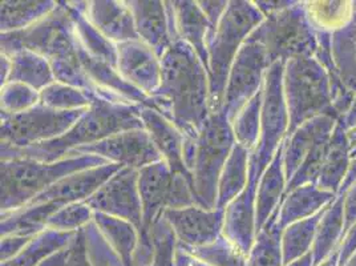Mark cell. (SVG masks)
<instances>
[{
    "instance_id": "47",
    "label": "cell",
    "mask_w": 356,
    "mask_h": 266,
    "mask_svg": "<svg viewBox=\"0 0 356 266\" xmlns=\"http://www.w3.org/2000/svg\"><path fill=\"white\" fill-rule=\"evenodd\" d=\"M286 266H314V257H312V251Z\"/></svg>"
},
{
    "instance_id": "34",
    "label": "cell",
    "mask_w": 356,
    "mask_h": 266,
    "mask_svg": "<svg viewBox=\"0 0 356 266\" xmlns=\"http://www.w3.org/2000/svg\"><path fill=\"white\" fill-rule=\"evenodd\" d=\"M326 208L306 220L289 225L282 233L283 266L310 253L316 236L318 225L323 217Z\"/></svg>"
},
{
    "instance_id": "45",
    "label": "cell",
    "mask_w": 356,
    "mask_h": 266,
    "mask_svg": "<svg viewBox=\"0 0 356 266\" xmlns=\"http://www.w3.org/2000/svg\"><path fill=\"white\" fill-rule=\"evenodd\" d=\"M351 156H353V159H351V165H350L347 178H344V181L341 184V191L338 194H343L356 181V149L351 153Z\"/></svg>"
},
{
    "instance_id": "5",
    "label": "cell",
    "mask_w": 356,
    "mask_h": 266,
    "mask_svg": "<svg viewBox=\"0 0 356 266\" xmlns=\"http://www.w3.org/2000/svg\"><path fill=\"white\" fill-rule=\"evenodd\" d=\"M264 20L265 16L257 8L254 1H229L208 45L209 95L211 114H217L222 109L230 68L241 47Z\"/></svg>"
},
{
    "instance_id": "15",
    "label": "cell",
    "mask_w": 356,
    "mask_h": 266,
    "mask_svg": "<svg viewBox=\"0 0 356 266\" xmlns=\"http://www.w3.org/2000/svg\"><path fill=\"white\" fill-rule=\"evenodd\" d=\"M166 8L170 20L173 43L181 40L191 45L209 71V40L213 38L216 31L201 10L198 1H166Z\"/></svg>"
},
{
    "instance_id": "42",
    "label": "cell",
    "mask_w": 356,
    "mask_h": 266,
    "mask_svg": "<svg viewBox=\"0 0 356 266\" xmlns=\"http://www.w3.org/2000/svg\"><path fill=\"white\" fill-rule=\"evenodd\" d=\"M343 194H344L343 212H344V236H346L348 229L356 222V181Z\"/></svg>"
},
{
    "instance_id": "37",
    "label": "cell",
    "mask_w": 356,
    "mask_h": 266,
    "mask_svg": "<svg viewBox=\"0 0 356 266\" xmlns=\"http://www.w3.org/2000/svg\"><path fill=\"white\" fill-rule=\"evenodd\" d=\"M186 251L193 254L195 258L211 266H249L248 258H245L248 256H245L223 235L210 245L194 248V249H186Z\"/></svg>"
},
{
    "instance_id": "20",
    "label": "cell",
    "mask_w": 356,
    "mask_h": 266,
    "mask_svg": "<svg viewBox=\"0 0 356 266\" xmlns=\"http://www.w3.org/2000/svg\"><path fill=\"white\" fill-rule=\"evenodd\" d=\"M127 4L134 14L140 40L161 59L173 45L166 1L132 0Z\"/></svg>"
},
{
    "instance_id": "23",
    "label": "cell",
    "mask_w": 356,
    "mask_h": 266,
    "mask_svg": "<svg viewBox=\"0 0 356 266\" xmlns=\"http://www.w3.org/2000/svg\"><path fill=\"white\" fill-rule=\"evenodd\" d=\"M335 193L321 189L316 184H306L283 196L278 207V226L284 230L294 222L306 220L335 201Z\"/></svg>"
},
{
    "instance_id": "10",
    "label": "cell",
    "mask_w": 356,
    "mask_h": 266,
    "mask_svg": "<svg viewBox=\"0 0 356 266\" xmlns=\"http://www.w3.org/2000/svg\"><path fill=\"white\" fill-rule=\"evenodd\" d=\"M86 111H56L38 104L16 115L1 112V147L29 148L55 140L68 132Z\"/></svg>"
},
{
    "instance_id": "36",
    "label": "cell",
    "mask_w": 356,
    "mask_h": 266,
    "mask_svg": "<svg viewBox=\"0 0 356 266\" xmlns=\"http://www.w3.org/2000/svg\"><path fill=\"white\" fill-rule=\"evenodd\" d=\"M96 99L95 95L81 88L55 81L40 92V104L56 111L88 109Z\"/></svg>"
},
{
    "instance_id": "4",
    "label": "cell",
    "mask_w": 356,
    "mask_h": 266,
    "mask_svg": "<svg viewBox=\"0 0 356 266\" xmlns=\"http://www.w3.org/2000/svg\"><path fill=\"white\" fill-rule=\"evenodd\" d=\"M106 164L112 163L92 155H70L54 163L1 160V214L27 205L61 178Z\"/></svg>"
},
{
    "instance_id": "21",
    "label": "cell",
    "mask_w": 356,
    "mask_h": 266,
    "mask_svg": "<svg viewBox=\"0 0 356 266\" xmlns=\"http://www.w3.org/2000/svg\"><path fill=\"white\" fill-rule=\"evenodd\" d=\"M257 188L258 184L249 181L243 192L225 208L222 235L245 256L252 251L257 236Z\"/></svg>"
},
{
    "instance_id": "32",
    "label": "cell",
    "mask_w": 356,
    "mask_h": 266,
    "mask_svg": "<svg viewBox=\"0 0 356 266\" xmlns=\"http://www.w3.org/2000/svg\"><path fill=\"white\" fill-rule=\"evenodd\" d=\"M77 232H60L54 229H45L32 237L24 249L16 254L14 258L4 263L3 266H35L40 260L52 253H58L68 248Z\"/></svg>"
},
{
    "instance_id": "28",
    "label": "cell",
    "mask_w": 356,
    "mask_h": 266,
    "mask_svg": "<svg viewBox=\"0 0 356 266\" xmlns=\"http://www.w3.org/2000/svg\"><path fill=\"white\" fill-rule=\"evenodd\" d=\"M93 222L97 225L108 245L121 258L122 264L132 266L140 241L138 229L134 224L100 212L93 213Z\"/></svg>"
},
{
    "instance_id": "43",
    "label": "cell",
    "mask_w": 356,
    "mask_h": 266,
    "mask_svg": "<svg viewBox=\"0 0 356 266\" xmlns=\"http://www.w3.org/2000/svg\"><path fill=\"white\" fill-rule=\"evenodd\" d=\"M198 4L201 7V10L204 11V14L208 17L211 27L216 31L221 17L229 6V1H198Z\"/></svg>"
},
{
    "instance_id": "39",
    "label": "cell",
    "mask_w": 356,
    "mask_h": 266,
    "mask_svg": "<svg viewBox=\"0 0 356 266\" xmlns=\"http://www.w3.org/2000/svg\"><path fill=\"white\" fill-rule=\"evenodd\" d=\"M40 104V92L23 83H7L1 87V112L16 115Z\"/></svg>"
},
{
    "instance_id": "1",
    "label": "cell",
    "mask_w": 356,
    "mask_h": 266,
    "mask_svg": "<svg viewBox=\"0 0 356 266\" xmlns=\"http://www.w3.org/2000/svg\"><path fill=\"white\" fill-rule=\"evenodd\" d=\"M161 83L152 95L154 111L188 137L211 115L208 71L191 45L178 40L161 58Z\"/></svg>"
},
{
    "instance_id": "17",
    "label": "cell",
    "mask_w": 356,
    "mask_h": 266,
    "mask_svg": "<svg viewBox=\"0 0 356 266\" xmlns=\"http://www.w3.org/2000/svg\"><path fill=\"white\" fill-rule=\"evenodd\" d=\"M118 71L125 81L152 97L161 83V60L141 40L118 45Z\"/></svg>"
},
{
    "instance_id": "44",
    "label": "cell",
    "mask_w": 356,
    "mask_h": 266,
    "mask_svg": "<svg viewBox=\"0 0 356 266\" xmlns=\"http://www.w3.org/2000/svg\"><path fill=\"white\" fill-rule=\"evenodd\" d=\"M356 251V222L348 229L339 247V266H343Z\"/></svg>"
},
{
    "instance_id": "14",
    "label": "cell",
    "mask_w": 356,
    "mask_h": 266,
    "mask_svg": "<svg viewBox=\"0 0 356 266\" xmlns=\"http://www.w3.org/2000/svg\"><path fill=\"white\" fill-rule=\"evenodd\" d=\"M177 238L186 249L207 247L222 235L225 209H205L200 205L168 209L163 214Z\"/></svg>"
},
{
    "instance_id": "16",
    "label": "cell",
    "mask_w": 356,
    "mask_h": 266,
    "mask_svg": "<svg viewBox=\"0 0 356 266\" xmlns=\"http://www.w3.org/2000/svg\"><path fill=\"white\" fill-rule=\"evenodd\" d=\"M121 168L118 164H106L76 172L61 178L29 204H54L64 208L72 203L86 201Z\"/></svg>"
},
{
    "instance_id": "19",
    "label": "cell",
    "mask_w": 356,
    "mask_h": 266,
    "mask_svg": "<svg viewBox=\"0 0 356 266\" xmlns=\"http://www.w3.org/2000/svg\"><path fill=\"white\" fill-rule=\"evenodd\" d=\"M141 118L145 131L149 133L154 147L161 155L163 162L168 164L169 169L175 175L184 176L192 182V176L185 165L184 157L185 134L170 120L148 107L141 108Z\"/></svg>"
},
{
    "instance_id": "27",
    "label": "cell",
    "mask_w": 356,
    "mask_h": 266,
    "mask_svg": "<svg viewBox=\"0 0 356 266\" xmlns=\"http://www.w3.org/2000/svg\"><path fill=\"white\" fill-rule=\"evenodd\" d=\"M8 58L11 60V71L7 83H23L42 92L56 81L51 63L43 55L30 49H22Z\"/></svg>"
},
{
    "instance_id": "46",
    "label": "cell",
    "mask_w": 356,
    "mask_h": 266,
    "mask_svg": "<svg viewBox=\"0 0 356 266\" xmlns=\"http://www.w3.org/2000/svg\"><path fill=\"white\" fill-rule=\"evenodd\" d=\"M10 71H11V60L8 56L1 54V75H0L1 76V87L7 83Z\"/></svg>"
},
{
    "instance_id": "7",
    "label": "cell",
    "mask_w": 356,
    "mask_h": 266,
    "mask_svg": "<svg viewBox=\"0 0 356 266\" xmlns=\"http://www.w3.org/2000/svg\"><path fill=\"white\" fill-rule=\"evenodd\" d=\"M138 192L143 205V230L137 253L148 254L153 248L150 229L163 217L165 210L193 207L198 203L192 182L175 175L165 162L150 164L138 171Z\"/></svg>"
},
{
    "instance_id": "24",
    "label": "cell",
    "mask_w": 356,
    "mask_h": 266,
    "mask_svg": "<svg viewBox=\"0 0 356 266\" xmlns=\"http://www.w3.org/2000/svg\"><path fill=\"white\" fill-rule=\"evenodd\" d=\"M351 165V146L347 137V127L339 121L331 136L326 157L316 185L327 192L338 194L347 178Z\"/></svg>"
},
{
    "instance_id": "2",
    "label": "cell",
    "mask_w": 356,
    "mask_h": 266,
    "mask_svg": "<svg viewBox=\"0 0 356 266\" xmlns=\"http://www.w3.org/2000/svg\"><path fill=\"white\" fill-rule=\"evenodd\" d=\"M141 108L140 105L111 103L96 97L68 132L55 140L29 148L1 147V160L30 159L44 163L59 162L74 149L93 146L118 133L143 130Z\"/></svg>"
},
{
    "instance_id": "49",
    "label": "cell",
    "mask_w": 356,
    "mask_h": 266,
    "mask_svg": "<svg viewBox=\"0 0 356 266\" xmlns=\"http://www.w3.org/2000/svg\"><path fill=\"white\" fill-rule=\"evenodd\" d=\"M347 137H348V141H350V146H351V153L356 149V124L347 131Z\"/></svg>"
},
{
    "instance_id": "29",
    "label": "cell",
    "mask_w": 356,
    "mask_h": 266,
    "mask_svg": "<svg viewBox=\"0 0 356 266\" xmlns=\"http://www.w3.org/2000/svg\"><path fill=\"white\" fill-rule=\"evenodd\" d=\"M250 153L249 149L236 143L218 182L217 209H225L246 188L250 172Z\"/></svg>"
},
{
    "instance_id": "8",
    "label": "cell",
    "mask_w": 356,
    "mask_h": 266,
    "mask_svg": "<svg viewBox=\"0 0 356 266\" xmlns=\"http://www.w3.org/2000/svg\"><path fill=\"white\" fill-rule=\"evenodd\" d=\"M248 40L262 45L271 64L314 56L319 48L318 33L309 19L306 6L297 1L266 16Z\"/></svg>"
},
{
    "instance_id": "48",
    "label": "cell",
    "mask_w": 356,
    "mask_h": 266,
    "mask_svg": "<svg viewBox=\"0 0 356 266\" xmlns=\"http://www.w3.org/2000/svg\"><path fill=\"white\" fill-rule=\"evenodd\" d=\"M318 266H339V249L334 251L327 260Z\"/></svg>"
},
{
    "instance_id": "26",
    "label": "cell",
    "mask_w": 356,
    "mask_h": 266,
    "mask_svg": "<svg viewBox=\"0 0 356 266\" xmlns=\"http://www.w3.org/2000/svg\"><path fill=\"white\" fill-rule=\"evenodd\" d=\"M344 194H338L335 201L328 205L318 225L312 245L314 266L322 264L334 251H338L344 237Z\"/></svg>"
},
{
    "instance_id": "22",
    "label": "cell",
    "mask_w": 356,
    "mask_h": 266,
    "mask_svg": "<svg viewBox=\"0 0 356 266\" xmlns=\"http://www.w3.org/2000/svg\"><path fill=\"white\" fill-rule=\"evenodd\" d=\"M337 124L335 116L322 115L303 123L290 136H286L283 166L287 182L297 173L315 144L322 139L332 136Z\"/></svg>"
},
{
    "instance_id": "12",
    "label": "cell",
    "mask_w": 356,
    "mask_h": 266,
    "mask_svg": "<svg viewBox=\"0 0 356 266\" xmlns=\"http://www.w3.org/2000/svg\"><path fill=\"white\" fill-rule=\"evenodd\" d=\"M93 212L131 222L143 230V205L138 192V171L121 168L84 201Z\"/></svg>"
},
{
    "instance_id": "40",
    "label": "cell",
    "mask_w": 356,
    "mask_h": 266,
    "mask_svg": "<svg viewBox=\"0 0 356 266\" xmlns=\"http://www.w3.org/2000/svg\"><path fill=\"white\" fill-rule=\"evenodd\" d=\"M93 210L84 203H72L58 210L47 222V229L60 232H79L93 221Z\"/></svg>"
},
{
    "instance_id": "38",
    "label": "cell",
    "mask_w": 356,
    "mask_h": 266,
    "mask_svg": "<svg viewBox=\"0 0 356 266\" xmlns=\"http://www.w3.org/2000/svg\"><path fill=\"white\" fill-rule=\"evenodd\" d=\"M306 11L314 29H319L321 32L339 27L353 16V7L347 3H310L306 6Z\"/></svg>"
},
{
    "instance_id": "18",
    "label": "cell",
    "mask_w": 356,
    "mask_h": 266,
    "mask_svg": "<svg viewBox=\"0 0 356 266\" xmlns=\"http://www.w3.org/2000/svg\"><path fill=\"white\" fill-rule=\"evenodd\" d=\"M81 8L90 24L112 43L118 45L140 40L134 14L127 1H81Z\"/></svg>"
},
{
    "instance_id": "41",
    "label": "cell",
    "mask_w": 356,
    "mask_h": 266,
    "mask_svg": "<svg viewBox=\"0 0 356 266\" xmlns=\"http://www.w3.org/2000/svg\"><path fill=\"white\" fill-rule=\"evenodd\" d=\"M33 237V236H32ZM32 237L29 236H4L1 237V260L6 263L14 258L16 254L24 249L30 242Z\"/></svg>"
},
{
    "instance_id": "33",
    "label": "cell",
    "mask_w": 356,
    "mask_h": 266,
    "mask_svg": "<svg viewBox=\"0 0 356 266\" xmlns=\"http://www.w3.org/2000/svg\"><path fill=\"white\" fill-rule=\"evenodd\" d=\"M278 208L257 233L252 251L248 254L249 266H283L282 233L277 224Z\"/></svg>"
},
{
    "instance_id": "3",
    "label": "cell",
    "mask_w": 356,
    "mask_h": 266,
    "mask_svg": "<svg viewBox=\"0 0 356 266\" xmlns=\"http://www.w3.org/2000/svg\"><path fill=\"white\" fill-rule=\"evenodd\" d=\"M234 146L232 123L222 111L211 114L195 137L185 136V165L200 207L217 209L218 182Z\"/></svg>"
},
{
    "instance_id": "11",
    "label": "cell",
    "mask_w": 356,
    "mask_h": 266,
    "mask_svg": "<svg viewBox=\"0 0 356 266\" xmlns=\"http://www.w3.org/2000/svg\"><path fill=\"white\" fill-rule=\"evenodd\" d=\"M271 65L262 45L246 40L241 47L229 72L221 109L230 123L238 112L264 89Z\"/></svg>"
},
{
    "instance_id": "9",
    "label": "cell",
    "mask_w": 356,
    "mask_h": 266,
    "mask_svg": "<svg viewBox=\"0 0 356 266\" xmlns=\"http://www.w3.org/2000/svg\"><path fill=\"white\" fill-rule=\"evenodd\" d=\"M284 63H274L265 79L261 134L257 147L250 153L249 181L259 184L267 166L273 162L289 131V111L283 91Z\"/></svg>"
},
{
    "instance_id": "50",
    "label": "cell",
    "mask_w": 356,
    "mask_h": 266,
    "mask_svg": "<svg viewBox=\"0 0 356 266\" xmlns=\"http://www.w3.org/2000/svg\"><path fill=\"white\" fill-rule=\"evenodd\" d=\"M343 266H356V251L350 257V260Z\"/></svg>"
},
{
    "instance_id": "31",
    "label": "cell",
    "mask_w": 356,
    "mask_h": 266,
    "mask_svg": "<svg viewBox=\"0 0 356 266\" xmlns=\"http://www.w3.org/2000/svg\"><path fill=\"white\" fill-rule=\"evenodd\" d=\"M58 6V1H1V33L26 30L49 15Z\"/></svg>"
},
{
    "instance_id": "30",
    "label": "cell",
    "mask_w": 356,
    "mask_h": 266,
    "mask_svg": "<svg viewBox=\"0 0 356 266\" xmlns=\"http://www.w3.org/2000/svg\"><path fill=\"white\" fill-rule=\"evenodd\" d=\"M72 8L74 33L81 47L95 59L102 60L118 68V45L96 30L81 8V1H70Z\"/></svg>"
},
{
    "instance_id": "6",
    "label": "cell",
    "mask_w": 356,
    "mask_h": 266,
    "mask_svg": "<svg viewBox=\"0 0 356 266\" xmlns=\"http://www.w3.org/2000/svg\"><path fill=\"white\" fill-rule=\"evenodd\" d=\"M283 91L290 120L287 136L316 116L339 115L332 104L326 71L314 56L296 58L284 64Z\"/></svg>"
},
{
    "instance_id": "13",
    "label": "cell",
    "mask_w": 356,
    "mask_h": 266,
    "mask_svg": "<svg viewBox=\"0 0 356 266\" xmlns=\"http://www.w3.org/2000/svg\"><path fill=\"white\" fill-rule=\"evenodd\" d=\"M70 155H92L137 171L150 164L163 162L145 128L113 134L93 146L74 149Z\"/></svg>"
},
{
    "instance_id": "35",
    "label": "cell",
    "mask_w": 356,
    "mask_h": 266,
    "mask_svg": "<svg viewBox=\"0 0 356 266\" xmlns=\"http://www.w3.org/2000/svg\"><path fill=\"white\" fill-rule=\"evenodd\" d=\"M264 89L257 93L249 103L246 104L237 116L232 121V128L236 137V143L249 149L257 147L261 134V118H262Z\"/></svg>"
},
{
    "instance_id": "25",
    "label": "cell",
    "mask_w": 356,
    "mask_h": 266,
    "mask_svg": "<svg viewBox=\"0 0 356 266\" xmlns=\"http://www.w3.org/2000/svg\"><path fill=\"white\" fill-rule=\"evenodd\" d=\"M283 152H284V140H283L278 152L275 153L273 162L267 166L265 173L259 180L257 188V201H255V213H257V233L262 229L271 214L281 205L287 180L284 175L283 166Z\"/></svg>"
}]
</instances>
